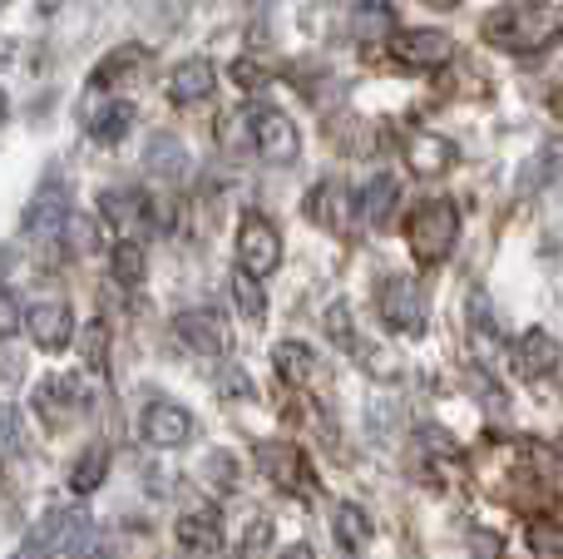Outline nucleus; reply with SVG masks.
Here are the masks:
<instances>
[{"label": "nucleus", "mask_w": 563, "mask_h": 559, "mask_svg": "<svg viewBox=\"0 0 563 559\" xmlns=\"http://www.w3.org/2000/svg\"><path fill=\"white\" fill-rule=\"evenodd\" d=\"M89 535V515L79 505H49L30 535L20 540V550L10 559H59V555H75V545H85Z\"/></svg>", "instance_id": "nucleus-3"}, {"label": "nucleus", "mask_w": 563, "mask_h": 559, "mask_svg": "<svg viewBox=\"0 0 563 559\" xmlns=\"http://www.w3.org/2000/svg\"><path fill=\"white\" fill-rule=\"evenodd\" d=\"M273 366H277V376L287 386H311V376H317V352H311L307 342H277L273 347Z\"/></svg>", "instance_id": "nucleus-25"}, {"label": "nucleus", "mask_w": 563, "mask_h": 559, "mask_svg": "<svg viewBox=\"0 0 563 559\" xmlns=\"http://www.w3.org/2000/svg\"><path fill=\"white\" fill-rule=\"evenodd\" d=\"M99 218H104L119 238H134V228L154 223V204H148V194H139V188H104V194H99Z\"/></svg>", "instance_id": "nucleus-17"}, {"label": "nucleus", "mask_w": 563, "mask_h": 559, "mask_svg": "<svg viewBox=\"0 0 563 559\" xmlns=\"http://www.w3.org/2000/svg\"><path fill=\"white\" fill-rule=\"evenodd\" d=\"M327 337H331V342H336L346 357H356L361 347H366V342H361L356 317H351V307H346V303H331V307H327Z\"/></svg>", "instance_id": "nucleus-29"}, {"label": "nucleus", "mask_w": 563, "mask_h": 559, "mask_svg": "<svg viewBox=\"0 0 563 559\" xmlns=\"http://www.w3.org/2000/svg\"><path fill=\"white\" fill-rule=\"evenodd\" d=\"M455 238H460V208L450 198H426V204L410 208L406 218V248L420 267H435L455 253Z\"/></svg>", "instance_id": "nucleus-2"}, {"label": "nucleus", "mask_w": 563, "mask_h": 559, "mask_svg": "<svg viewBox=\"0 0 563 559\" xmlns=\"http://www.w3.org/2000/svg\"><path fill=\"white\" fill-rule=\"evenodd\" d=\"M509 362H515V372H519V376H529V382H544L549 372H559L563 347L554 342V332H544V327H529V332L515 342Z\"/></svg>", "instance_id": "nucleus-18"}, {"label": "nucleus", "mask_w": 563, "mask_h": 559, "mask_svg": "<svg viewBox=\"0 0 563 559\" xmlns=\"http://www.w3.org/2000/svg\"><path fill=\"white\" fill-rule=\"evenodd\" d=\"M465 327H470V347H475V357H479L485 366L495 362V357H509V352H515L485 293H470V303H465Z\"/></svg>", "instance_id": "nucleus-14"}, {"label": "nucleus", "mask_w": 563, "mask_h": 559, "mask_svg": "<svg viewBox=\"0 0 563 559\" xmlns=\"http://www.w3.org/2000/svg\"><path fill=\"white\" fill-rule=\"evenodd\" d=\"M129 129H134V105H129V99H114V95H109L104 105L89 114V134H95V144H104V149L124 144Z\"/></svg>", "instance_id": "nucleus-23"}, {"label": "nucleus", "mask_w": 563, "mask_h": 559, "mask_svg": "<svg viewBox=\"0 0 563 559\" xmlns=\"http://www.w3.org/2000/svg\"><path fill=\"white\" fill-rule=\"evenodd\" d=\"M208 475H213L218 485H228V491H233V485H238V461L228 451H213V456H208Z\"/></svg>", "instance_id": "nucleus-35"}, {"label": "nucleus", "mask_w": 563, "mask_h": 559, "mask_svg": "<svg viewBox=\"0 0 563 559\" xmlns=\"http://www.w3.org/2000/svg\"><path fill=\"white\" fill-rule=\"evenodd\" d=\"M539 178L544 184H563V134H549L544 154H539Z\"/></svg>", "instance_id": "nucleus-34"}, {"label": "nucleus", "mask_w": 563, "mask_h": 559, "mask_svg": "<svg viewBox=\"0 0 563 559\" xmlns=\"http://www.w3.org/2000/svg\"><path fill=\"white\" fill-rule=\"evenodd\" d=\"M213 89H218V69L208 55H188L168 69V95H174V105H203Z\"/></svg>", "instance_id": "nucleus-20"}, {"label": "nucleus", "mask_w": 563, "mask_h": 559, "mask_svg": "<svg viewBox=\"0 0 563 559\" xmlns=\"http://www.w3.org/2000/svg\"><path fill=\"white\" fill-rule=\"evenodd\" d=\"M529 550L539 559H563V525L559 520H529Z\"/></svg>", "instance_id": "nucleus-31"}, {"label": "nucleus", "mask_w": 563, "mask_h": 559, "mask_svg": "<svg viewBox=\"0 0 563 559\" xmlns=\"http://www.w3.org/2000/svg\"><path fill=\"white\" fill-rule=\"evenodd\" d=\"M134 69H144V50L139 45H124V50H109V59L95 69V89H104L109 79H114V89H119V79H129Z\"/></svg>", "instance_id": "nucleus-28"}, {"label": "nucleus", "mask_w": 563, "mask_h": 559, "mask_svg": "<svg viewBox=\"0 0 563 559\" xmlns=\"http://www.w3.org/2000/svg\"><path fill=\"white\" fill-rule=\"evenodd\" d=\"M85 559H119V555H85Z\"/></svg>", "instance_id": "nucleus-40"}, {"label": "nucleus", "mask_w": 563, "mask_h": 559, "mask_svg": "<svg viewBox=\"0 0 563 559\" xmlns=\"http://www.w3.org/2000/svg\"><path fill=\"white\" fill-rule=\"evenodd\" d=\"M267 545H273V520H253L238 545V559H267Z\"/></svg>", "instance_id": "nucleus-32"}, {"label": "nucleus", "mask_w": 563, "mask_h": 559, "mask_svg": "<svg viewBox=\"0 0 563 559\" xmlns=\"http://www.w3.org/2000/svg\"><path fill=\"white\" fill-rule=\"evenodd\" d=\"M554 451H559V461H563V436H559V446H554Z\"/></svg>", "instance_id": "nucleus-41"}, {"label": "nucleus", "mask_w": 563, "mask_h": 559, "mask_svg": "<svg viewBox=\"0 0 563 559\" xmlns=\"http://www.w3.org/2000/svg\"><path fill=\"white\" fill-rule=\"evenodd\" d=\"M25 313H30V307H20V293H15V287H5V297H0V332H5V342L20 332V327H25Z\"/></svg>", "instance_id": "nucleus-33"}, {"label": "nucleus", "mask_w": 563, "mask_h": 559, "mask_svg": "<svg viewBox=\"0 0 563 559\" xmlns=\"http://www.w3.org/2000/svg\"><path fill=\"white\" fill-rule=\"evenodd\" d=\"M174 540L188 555H218L223 550V511L218 505H194L174 520Z\"/></svg>", "instance_id": "nucleus-16"}, {"label": "nucleus", "mask_w": 563, "mask_h": 559, "mask_svg": "<svg viewBox=\"0 0 563 559\" xmlns=\"http://www.w3.org/2000/svg\"><path fill=\"white\" fill-rule=\"evenodd\" d=\"M69 491L75 495H95L109 481V446H85V451L69 461Z\"/></svg>", "instance_id": "nucleus-24"}, {"label": "nucleus", "mask_w": 563, "mask_h": 559, "mask_svg": "<svg viewBox=\"0 0 563 559\" xmlns=\"http://www.w3.org/2000/svg\"><path fill=\"white\" fill-rule=\"evenodd\" d=\"M396 10L386 6V0H366V6H361V15H356V35L361 40H371V35H380V40H390L396 35Z\"/></svg>", "instance_id": "nucleus-30"}, {"label": "nucleus", "mask_w": 563, "mask_h": 559, "mask_svg": "<svg viewBox=\"0 0 563 559\" xmlns=\"http://www.w3.org/2000/svg\"><path fill=\"white\" fill-rule=\"evenodd\" d=\"M25 332L40 352H65V347L75 342V313H69L59 297H49V303H30Z\"/></svg>", "instance_id": "nucleus-13"}, {"label": "nucleus", "mask_w": 563, "mask_h": 559, "mask_svg": "<svg viewBox=\"0 0 563 559\" xmlns=\"http://www.w3.org/2000/svg\"><path fill=\"white\" fill-rule=\"evenodd\" d=\"M331 540L341 545V555H366V545H371V515H366V505L341 501L336 511H331Z\"/></svg>", "instance_id": "nucleus-21"}, {"label": "nucleus", "mask_w": 563, "mask_h": 559, "mask_svg": "<svg viewBox=\"0 0 563 559\" xmlns=\"http://www.w3.org/2000/svg\"><path fill=\"white\" fill-rule=\"evenodd\" d=\"M450 164H455V144H450L445 134L416 129V134L406 139V168L416 178H440V174H450Z\"/></svg>", "instance_id": "nucleus-19"}, {"label": "nucleus", "mask_w": 563, "mask_h": 559, "mask_svg": "<svg viewBox=\"0 0 563 559\" xmlns=\"http://www.w3.org/2000/svg\"><path fill=\"white\" fill-rule=\"evenodd\" d=\"M85 357H89V366H95V372L104 366V327H99V322L85 332Z\"/></svg>", "instance_id": "nucleus-36"}, {"label": "nucleus", "mask_w": 563, "mask_h": 559, "mask_svg": "<svg viewBox=\"0 0 563 559\" xmlns=\"http://www.w3.org/2000/svg\"><path fill=\"white\" fill-rule=\"evenodd\" d=\"M174 337L184 352L194 357H223L228 352V322L208 307H194V313H178L174 317Z\"/></svg>", "instance_id": "nucleus-12"}, {"label": "nucleus", "mask_w": 563, "mask_h": 559, "mask_svg": "<svg viewBox=\"0 0 563 559\" xmlns=\"http://www.w3.org/2000/svg\"><path fill=\"white\" fill-rule=\"evenodd\" d=\"M376 307H380V322L400 337H420L430 327V303L420 293L416 277H380L376 283Z\"/></svg>", "instance_id": "nucleus-6"}, {"label": "nucleus", "mask_w": 563, "mask_h": 559, "mask_svg": "<svg viewBox=\"0 0 563 559\" xmlns=\"http://www.w3.org/2000/svg\"><path fill=\"white\" fill-rule=\"evenodd\" d=\"M307 218L317 228H327V233H351V218H361L356 198H351V188H341L336 178H327V184H317L307 194Z\"/></svg>", "instance_id": "nucleus-15"}, {"label": "nucleus", "mask_w": 563, "mask_h": 559, "mask_svg": "<svg viewBox=\"0 0 563 559\" xmlns=\"http://www.w3.org/2000/svg\"><path fill=\"white\" fill-rule=\"evenodd\" d=\"M65 6H69V0H35V15H40V20H49V15H59Z\"/></svg>", "instance_id": "nucleus-37"}, {"label": "nucleus", "mask_w": 563, "mask_h": 559, "mask_svg": "<svg viewBox=\"0 0 563 559\" xmlns=\"http://www.w3.org/2000/svg\"><path fill=\"white\" fill-rule=\"evenodd\" d=\"M563 35V6L559 0H515L485 15V40L505 55H539Z\"/></svg>", "instance_id": "nucleus-1"}, {"label": "nucleus", "mask_w": 563, "mask_h": 559, "mask_svg": "<svg viewBox=\"0 0 563 559\" xmlns=\"http://www.w3.org/2000/svg\"><path fill=\"white\" fill-rule=\"evenodd\" d=\"M139 436H144L154 451H184L198 436V416L188 412V406L168 402V396H154V402H144V412H139Z\"/></svg>", "instance_id": "nucleus-9"}, {"label": "nucleus", "mask_w": 563, "mask_h": 559, "mask_svg": "<svg viewBox=\"0 0 563 559\" xmlns=\"http://www.w3.org/2000/svg\"><path fill=\"white\" fill-rule=\"evenodd\" d=\"M228 293H233V307L247 317V322H263V317H267L263 277H253V273H243V267H233V277H228Z\"/></svg>", "instance_id": "nucleus-27"}, {"label": "nucleus", "mask_w": 563, "mask_h": 559, "mask_svg": "<svg viewBox=\"0 0 563 559\" xmlns=\"http://www.w3.org/2000/svg\"><path fill=\"white\" fill-rule=\"evenodd\" d=\"M247 139H253L257 158L273 168H291L301 158V134L277 105H253L247 109Z\"/></svg>", "instance_id": "nucleus-4"}, {"label": "nucleus", "mask_w": 563, "mask_h": 559, "mask_svg": "<svg viewBox=\"0 0 563 559\" xmlns=\"http://www.w3.org/2000/svg\"><path fill=\"white\" fill-rule=\"evenodd\" d=\"M89 402H95V392H89V382L75 372L49 376V382H40V392H35V412L45 416L49 426H69L75 416L89 412Z\"/></svg>", "instance_id": "nucleus-10"}, {"label": "nucleus", "mask_w": 563, "mask_h": 559, "mask_svg": "<svg viewBox=\"0 0 563 559\" xmlns=\"http://www.w3.org/2000/svg\"><path fill=\"white\" fill-rule=\"evenodd\" d=\"M69 223H75V204H69L65 184L45 178V184L35 188V198L25 204V238L40 248H55L69 238Z\"/></svg>", "instance_id": "nucleus-7"}, {"label": "nucleus", "mask_w": 563, "mask_h": 559, "mask_svg": "<svg viewBox=\"0 0 563 559\" xmlns=\"http://www.w3.org/2000/svg\"><path fill=\"white\" fill-rule=\"evenodd\" d=\"M277 559H317V555H311V545H287Z\"/></svg>", "instance_id": "nucleus-38"}, {"label": "nucleus", "mask_w": 563, "mask_h": 559, "mask_svg": "<svg viewBox=\"0 0 563 559\" xmlns=\"http://www.w3.org/2000/svg\"><path fill=\"white\" fill-rule=\"evenodd\" d=\"M386 50L406 69H440V65H450V55H455V40H450L445 30L420 25V30H396V35L386 40Z\"/></svg>", "instance_id": "nucleus-11"}, {"label": "nucleus", "mask_w": 563, "mask_h": 559, "mask_svg": "<svg viewBox=\"0 0 563 559\" xmlns=\"http://www.w3.org/2000/svg\"><path fill=\"white\" fill-rule=\"evenodd\" d=\"M396 204H400V184H396L390 174H376V178H371V184L356 194L361 223H366V228H386L390 213H396Z\"/></svg>", "instance_id": "nucleus-22"}, {"label": "nucleus", "mask_w": 563, "mask_h": 559, "mask_svg": "<svg viewBox=\"0 0 563 559\" xmlns=\"http://www.w3.org/2000/svg\"><path fill=\"white\" fill-rule=\"evenodd\" d=\"M238 267L263 277V283L282 267V233L273 218L257 213V208H247L243 223H238Z\"/></svg>", "instance_id": "nucleus-8"}, {"label": "nucleus", "mask_w": 563, "mask_h": 559, "mask_svg": "<svg viewBox=\"0 0 563 559\" xmlns=\"http://www.w3.org/2000/svg\"><path fill=\"white\" fill-rule=\"evenodd\" d=\"M426 6H430V10H455L460 0H426Z\"/></svg>", "instance_id": "nucleus-39"}, {"label": "nucleus", "mask_w": 563, "mask_h": 559, "mask_svg": "<svg viewBox=\"0 0 563 559\" xmlns=\"http://www.w3.org/2000/svg\"><path fill=\"white\" fill-rule=\"evenodd\" d=\"M253 461H257V471H263L282 495L311 501V495L321 491V481H317V471H311L307 451H301V446H291V441H263L253 451Z\"/></svg>", "instance_id": "nucleus-5"}, {"label": "nucleus", "mask_w": 563, "mask_h": 559, "mask_svg": "<svg viewBox=\"0 0 563 559\" xmlns=\"http://www.w3.org/2000/svg\"><path fill=\"white\" fill-rule=\"evenodd\" d=\"M109 273H114V283H124V287L144 283V273H148L144 243H139V238H114V248H109Z\"/></svg>", "instance_id": "nucleus-26"}]
</instances>
